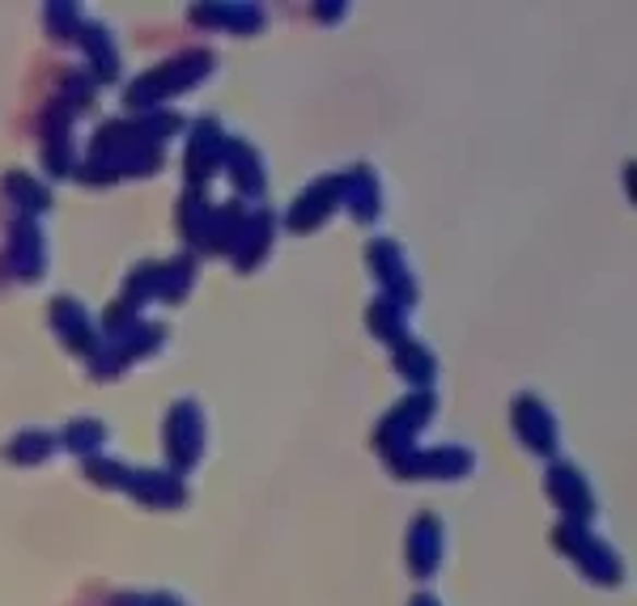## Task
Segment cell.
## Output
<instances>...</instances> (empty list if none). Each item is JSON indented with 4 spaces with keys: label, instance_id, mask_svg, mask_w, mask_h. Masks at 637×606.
<instances>
[{
    "label": "cell",
    "instance_id": "cell-1",
    "mask_svg": "<svg viewBox=\"0 0 637 606\" xmlns=\"http://www.w3.org/2000/svg\"><path fill=\"white\" fill-rule=\"evenodd\" d=\"M208 64H213L208 56H200V60H196V56H192V60H179V64H166L161 73H149V76H145V81H141V85H136V94H141L136 102H158V98H166V94H175L179 85H192L196 76L208 73Z\"/></svg>",
    "mask_w": 637,
    "mask_h": 606
},
{
    "label": "cell",
    "instance_id": "cell-2",
    "mask_svg": "<svg viewBox=\"0 0 637 606\" xmlns=\"http://www.w3.org/2000/svg\"><path fill=\"white\" fill-rule=\"evenodd\" d=\"M518 433L527 437V446L531 450H553L557 446V428H553V416L544 412V403H536V399H518Z\"/></svg>",
    "mask_w": 637,
    "mask_h": 606
},
{
    "label": "cell",
    "instance_id": "cell-3",
    "mask_svg": "<svg viewBox=\"0 0 637 606\" xmlns=\"http://www.w3.org/2000/svg\"><path fill=\"white\" fill-rule=\"evenodd\" d=\"M340 187L345 183H336V179H323V183H315V187L307 191V199L293 208V226L307 229V226H318L336 204H340Z\"/></svg>",
    "mask_w": 637,
    "mask_h": 606
},
{
    "label": "cell",
    "instance_id": "cell-4",
    "mask_svg": "<svg viewBox=\"0 0 637 606\" xmlns=\"http://www.w3.org/2000/svg\"><path fill=\"white\" fill-rule=\"evenodd\" d=\"M239 166L242 191H260V157L251 145H230V170Z\"/></svg>",
    "mask_w": 637,
    "mask_h": 606
},
{
    "label": "cell",
    "instance_id": "cell-5",
    "mask_svg": "<svg viewBox=\"0 0 637 606\" xmlns=\"http://www.w3.org/2000/svg\"><path fill=\"white\" fill-rule=\"evenodd\" d=\"M430 365H434V361H430V352H425V348H417V343H408V361H399V374L408 369L412 378H425V374H430Z\"/></svg>",
    "mask_w": 637,
    "mask_h": 606
}]
</instances>
